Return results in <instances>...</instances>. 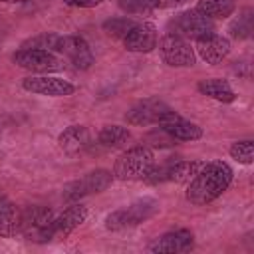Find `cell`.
Segmentation results:
<instances>
[{
    "label": "cell",
    "mask_w": 254,
    "mask_h": 254,
    "mask_svg": "<svg viewBox=\"0 0 254 254\" xmlns=\"http://www.w3.org/2000/svg\"><path fill=\"white\" fill-rule=\"evenodd\" d=\"M234 177L232 167L226 161H208L194 173L187 185L185 198L194 206H206L222 196Z\"/></svg>",
    "instance_id": "1"
},
{
    "label": "cell",
    "mask_w": 254,
    "mask_h": 254,
    "mask_svg": "<svg viewBox=\"0 0 254 254\" xmlns=\"http://www.w3.org/2000/svg\"><path fill=\"white\" fill-rule=\"evenodd\" d=\"M155 167V151L151 147L143 145H133L125 149L115 161H113V179L117 181H145L149 171Z\"/></svg>",
    "instance_id": "2"
},
{
    "label": "cell",
    "mask_w": 254,
    "mask_h": 254,
    "mask_svg": "<svg viewBox=\"0 0 254 254\" xmlns=\"http://www.w3.org/2000/svg\"><path fill=\"white\" fill-rule=\"evenodd\" d=\"M159 212V200L155 198H139L123 208H117L113 212H109L105 216V228L111 232L123 230V228H131V226H139L143 222H147L149 218H153Z\"/></svg>",
    "instance_id": "3"
},
{
    "label": "cell",
    "mask_w": 254,
    "mask_h": 254,
    "mask_svg": "<svg viewBox=\"0 0 254 254\" xmlns=\"http://www.w3.org/2000/svg\"><path fill=\"white\" fill-rule=\"evenodd\" d=\"M20 234L34 244L54 240V212L40 204L28 206L20 216Z\"/></svg>",
    "instance_id": "4"
},
{
    "label": "cell",
    "mask_w": 254,
    "mask_h": 254,
    "mask_svg": "<svg viewBox=\"0 0 254 254\" xmlns=\"http://www.w3.org/2000/svg\"><path fill=\"white\" fill-rule=\"evenodd\" d=\"M113 183V173L107 169H93L89 173H85L83 177L69 181L64 190H62V198L65 202H77L85 196L103 192L105 189H109Z\"/></svg>",
    "instance_id": "5"
},
{
    "label": "cell",
    "mask_w": 254,
    "mask_h": 254,
    "mask_svg": "<svg viewBox=\"0 0 254 254\" xmlns=\"http://www.w3.org/2000/svg\"><path fill=\"white\" fill-rule=\"evenodd\" d=\"M177 111L167 105L165 101L157 99V97H147L141 99L137 103H133L127 111H125V121L127 125H135V127H147V125H161L165 123L169 117H173Z\"/></svg>",
    "instance_id": "6"
},
{
    "label": "cell",
    "mask_w": 254,
    "mask_h": 254,
    "mask_svg": "<svg viewBox=\"0 0 254 254\" xmlns=\"http://www.w3.org/2000/svg\"><path fill=\"white\" fill-rule=\"evenodd\" d=\"M157 46H159L161 60L169 67H192L194 62H196L194 48L183 36H177V34L167 32L163 38H159V44Z\"/></svg>",
    "instance_id": "7"
},
{
    "label": "cell",
    "mask_w": 254,
    "mask_h": 254,
    "mask_svg": "<svg viewBox=\"0 0 254 254\" xmlns=\"http://www.w3.org/2000/svg\"><path fill=\"white\" fill-rule=\"evenodd\" d=\"M169 32L187 40H198L214 32V22L202 16L198 10H183L169 22Z\"/></svg>",
    "instance_id": "8"
},
{
    "label": "cell",
    "mask_w": 254,
    "mask_h": 254,
    "mask_svg": "<svg viewBox=\"0 0 254 254\" xmlns=\"http://www.w3.org/2000/svg\"><path fill=\"white\" fill-rule=\"evenodd\" d=\"M22 89L32 95L44 97H69L75 93V85L64 77L52 73H32L22 79Z\"/></svg>",
    "instance_id": "9"
},
{
    "label": "cell",
    "mask_w": 254,
    "mask_h": 254,
    "mask_svg": "<svg viewBox=\"0 0 254 254\" xmlns=\"http://www.w3.org/2000/svg\"><path fill=\"white\" fill-rule=\"evenodd\" d=\"M12 64L30 73H54L62 69V60L54 52L20 48L12 54Z\"/></svg>",
    "instance_id": "10"
},
{
    "label": "cell",
    "mask_w": 254,
    "mask_h": 254,
    "mask_svg": "<svg viewBox=\"0 0 254 254\" xmlns=\"http://www.w3.org/2000/svg\"><path fill=\"white\" fill-rule=\"evenodd\" d=\"M123 48L133 54H149L159 44V32L157 26L151 22H137L123 38Z\"/></svg>",
    "instance_id": "11"
},
{
    "label": "cell",
    "mask_w": 254,
    "mask_h": 254,
    "mask_svg": "<svg viewBox=\"0 0 254 254\" xmlns=\"http://www.w3.org/2000/svg\"><path fill=\"white\" fill-rule=\"evenodd\" d=\"M58 52H62L73 64V67H77L81 71H87L93 65V62H95L89 44L85 42V38H81L77 34H65V36H62V42H60V50Z\"/></svg>",
    "instance_id": "12"
},
{
    "label": "cell",
    "mask_w": 254,
    "mask_h": 254,
    "mask_svg": "<svg viewBox=\"0 0 254 254\" xmlns=\"http://www.w3.org/2000/svg\"><path fill=\"white\" fill-rule=\"evenodd\" d=\"M194 246V234L189 228H177L161 234L151 246L149 252L153 254H179V252H189Z\"/></svg>",
    "instance_id": "13"
},
{
    "label": "cell",
    "mask_w": 254,
    "mask_h": 254,
    "mask_svg": "<svg viewBox=\"0 0 254 254\" xmlns=\"http://www.w3.org/2000/svg\"><path fill=\"white\" fill-rule=\"evenodd\" d=\"M194 54H198L200 60L206 62L208 65H218L230 54V40L220 36V34H216V32H212V34L196 40Z\"/></svg>",
    "instance_id": "14"
},
{
    "label": "cell",
    "mask_w": 254,
    "mask_h": 254,
    "mask_svg": "<svg viewBox=\"0 0 254 254\" xmlns=\"http://www.w3.org/2000/svg\"><path fill=\"white\" fill-rule=\"evenodd\" d=\"M89 210L85 204L77 202H69V206L60 212L58 216H54V238H67L75 228H79L85 218H87Z\"/></svg>",
    "instance_id": "15"
},
{
    "label": "cell",
    "mask_w": 254,
    "mask_h": 254,
    "mask_svg": "<svg viewBox=\"0 0 254 254\" xmlns=\"http://www.w3.org/2000/svg\"><path fill=\"white\" fill-rule=\"evenodd\" d=\"M91 145V133L85 125H69L58 135V147L65 155H79Z\"/></svg>",
    "instance_id": "16"
},
{
    "label": "cell",
    "mask_w": 254,
    "mask_h": 254,
    "mask_svg": "<svg viewBox=\"0 0 254 254\" xmlns=\"http://www.w3.org/2000/svg\"><path fill=\"white\" fill-rule=\"evenodd\" d=\"M167 135H171L175 141H198V139H202V135H204V131H202V127L200 125H196L194 121H189V119H185L183 115H179V113H175L173 117H169L165 123H161L159 125Z\"/></svg>",
    "instance_id": "17"
},
{
    "label": "cell",
    "mask_w": 254,
    "mask_h": 254,
    "mask_svg": "<svg viewBox=\"0 0 254 254\" xmlns=\"http://www.w3.org/2000/svg\"><path fill=\"white\" fill-rule=\"evenodd\" d=\"M22 210L8 198L0 196V238H16L20 234Z\"/></svg>",
    "instance_id": "18"
},
{
    "label": "cell",
    "mask_w": 254,
    "mask_h": 254,
    "mask_svg": "<svg viewBox=\"0 0 254 254\" xmlns=\"http://www.w3.org/2000/svg\"><path fill=\"white\" fill-rule=\"evenodd\" d=\"M196 89H198L200 95H206V97L216 99L220 103H232L236 99V91L230 87V83L226 79H220V77L200 79Z\"/></svg>",
    "instance_id": "19"
},
{
    "label": "cell",
    "mask_w": 254,
    "mask_h": 254,
    "mask_svg": "<svg viewBox=\"0 0 254 254\" xmlns=\"http://www.w3.org/2000/svg\"><path fill=\"white\" fill-rule=\"evenodd\" d=\"M131 141V131L123 125H103L97 133V143L105 149H123Z\"/></svg>",
    "instance_id": "20"
},
{
    "label": "cell",
    "mask_w": 254,
    "mask_h": 254,
    "mask_svg": "<svg viewBox=\"0 0 254 254\" xmlns=\"http://www.w3.org/2000/svg\"><path fill=\"white\" fill-rule=\"evenodd\" d=\"M194 10H198L202 16L214 20H226L236 10V0H198Z\"/></svg>",
    "instance_id": "21"
},
{
    "label": "cell",
    "mask_w": 254,
    "mask_h": 254,
    "mask_svg": "<svg viewBox=\"0 0 254 254\" xmlns=\"http://www.w3.org/2000/svg\"><path fill=\"white\" fill-rule=\"evenodd\" d=\"M200 167H202V161H189V159L171 161L167 181H171V183H189Z\"/></svg>",
    "instance_id": "22"
},
{
    "label": "cell",
    "mask_w": 254,
    "mask_h": 254,
    "mask_svg": "<svg viewBox=\"0 0 254 254\" xmlns=\"http://www.w3.org/2000/svg\"><path fill=\"white\" fill-rule=\"evenodd\" d=\"M254 30V10L252 8H242L238 12V16L230 22L228 26V34L234 40H246L252 36Z\"/></svg>",
    "instance_id": "23"
},
{
    "label": "cell",
    "mask_w": 254,
    "mask_h": 254,
    "mask_svg": "<svg viewBox=\"0 0 254 254\" xmlns=\"http://www.w3.org/2000/svg\"><path fill=\"white\" fill-rule=\"evenodd\" d=\"M62 42V34L56 32H40L22 42L20 48H34V50H46V52H58Z\"/></svg>",
    "instance_id": "24"
},
{
    "label": "cell",
    "mask_w": 254,
    "mask_h": 254,
    "mask_svg": "<svg viewBox=\"0 0 254 254\" xmlns=\"http://www.w3.org/2000/svg\"><path fill=\"white\" fill-rule=\"evenodd\" d=\"M117 6L129 16H145L159 10V0H117Z\"/></svg>",
    "instance_id": "25"
},
{
    "label": "cell",
    "mask_w": 254,
    "mask_h": 254,
    "mask_svg": "<svg viewBox=\"0 0 254 254\" xmlns=\"http://www.w3.org/2000/svg\"><path fill=\"white\" fill-rule=\"evenodd\" d=\"M228 155L240 163V165H250L252 157H254V141L252 139H242V141H234L228 147Z\"/></svg>",
    "instance_id": "26"
},
{
    "label": "cell",
    "mask_w": 254,
    "mask_h": 254,
    "mask_svg": "<svg viewBox=\"0 0 254 254\" xmlns=\"http://www.w3.org/2000/svg\"><path fill=\"white\" fill-rule=\"evenodd\" d=\"M135 24H137V22L131 20V18H127V16L109 18V20L103 22V32H105L107 36H111V38H119V40H121V38H123Z\"/></svg>",
    "instance_id": "27"
},
{
    "label": "cell",
    "mask_w": 254,
    "mask_h": 254,
    "mask_svg": "<svg viewBox=\"0 0 254 254\" xmlns=\"http://www.w3.org/2000/svg\"><path fill=\"white\" fill-rule=\"evenodd\" d=\"M145 145L151 147V149H153V147H171V145H177V141L161 129V137H159V131H153V133L147 137V143H145Z\"/></svg>",
    "instance_id": "28"
},
{
    "label": "cell",
    "mask_w": 254,
    "mask_h": 254,
    "mask_svg": "<svg viewBox=\"0 0 254 254\" xmlns=\"http://www.w3.org/2000/svg\"><path fill=\"white\" fill-rule=\"evenodd\" d=\"M62 2L65 6H71V8H95L103 0H62Z\"/></svg>",
    "instance_id": "29"
},
{
    "label": "cell",
    "mask_w": 254,
    "mask_h": 254,
    "mask_svg": "<svg viewBox=\"0 0 254 254\" xmlns=\"http://www.w3.org/2000/svg\"><path fill=\"white\" fill-rule=\"evenodd\" d=\"M189 0H159V8H173V6H181Z\"/></svg>",
    "instance_id": "30"
},
{
    "label": "cell",
    "mask_w": 254,
    "mask_h": 254,
    "mask_svg": "<svg viewBox=\"0 0 254 254\" xmlns=\"http://www.w3.org/2000/svg\"><path fill=\"white\" fill-rule=\"evenodd\" d=\"M0 2H4V4H22L26 0H0Z\"/></svg>",
    "instance_id": "31"
}]
</instances>
